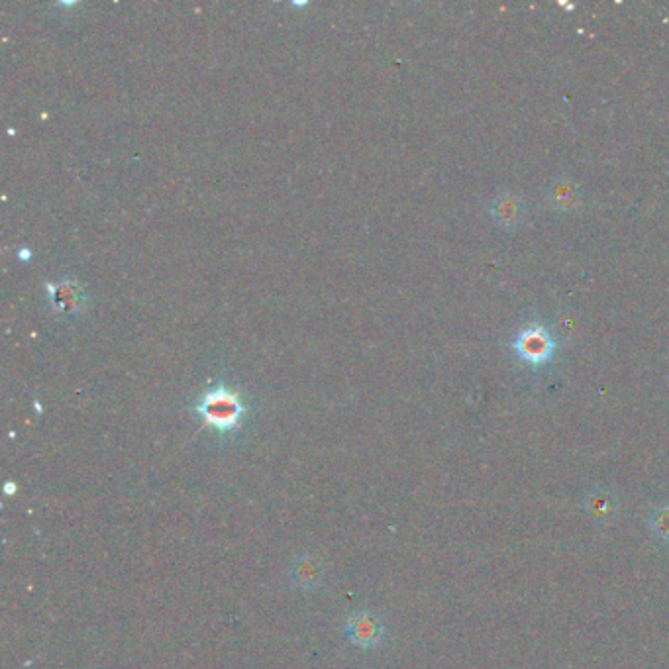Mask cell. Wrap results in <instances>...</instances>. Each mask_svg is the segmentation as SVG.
<instances>
[{"label": "cell", "mask_w": 669, "mask_h": 669, "mask_svg": "<svg viewBox=\"0 0 669 669\" xmlns=\"http://www.w3.org/2000/svg\"><path fill=\"white\" fill-rule=\"evenodd\" d=\"M346 636L348 640L354 642L358 648L371 650L377 648V646L385 638V628L369 612H358V615L349 617L346 620Z\"/></svg>", "instance_id": "3957f363"}, {"label": "cell", "mask_w": 669, "mask_h": 669, "mask_svg": "<svg viewBox=\"0 0 669 669\" xmlns=\"http://www.w3.org/2000/svg\"><path fill=\"white\" fill-rule=\"evenodd\" d=\"M491 214L497 224L510 228V226L518 224L520 217H523V202H520L515 195H508V192H505V195L497 197L493 200Z\"/></svg>", "instance_id": "8992f818"}, {"label": "cell", "mask_w": 669, "mask_h": 669, "mask_svg": "<svg viewBox=\"0 0 669 669\" xmlns=\"http://www.w3.org/2000/svg\"><path fill=\"white\" fill-rule=\"evenodd\" d=\"M550 200L553 207L558 209H573L580 202V190H577L575 183L570 179H560L558 183H553L550 189Z\"/></svg>", "instance_id": "ba28073f"}, {"label": "cell", "mask_w": 669, "mask_h": 669, "mask_svg": "<svg viewBox=\"0 0 669 669\" xmlns=\"http://www.w3.org/2000/svg\"><path fill=\"white\" fill-rule=\"evenodd\" d=\"M293 581L297 587L304 589V591H311V589L319 587L322 581V571L319 570L316 562L311 558H302L301 562L294 563V570L291 571Z\"/></svg>", "instance_id": "52a82bcc"}, {"label": "cell", "mask_w": 669, "mask_h": 669, "mask_svg": "<svg viewBox=\"0 0 669 669\" xmlns=\"http://www.w3.org/2000/svg\"><path fill=\"white\" fill-rule=\"evenodd\" d=\"M618 506H620L618 497L609 491L607 487H595V489L589 491L583 498L585 513L591 516L595 523L600 525L610 523V520L618 515Z\"/></svg>", "instance_id": "5b68a950"}, {"label": "cell", "mask_w": 669, "mask_h": 669, "mask_svg": "<svg viewBox=\"0 0 669 669\" xmlns=\"http://www.w3.org/2000/svg\"><path fill=\"white\" fill-rule=\"evenodd\" d=\"M513 348L520 359L536 367L546 366L555 351L553 339L542 324H530L525 330H520Z\"/></svg>", "instance_id": "7a4b0ae2"}, {"label": "cell", "mask_w": 669, "mask_h": 669, "mask_svg": "<svg viewBox=\"0 0 669 669\" xmlns=\"http://www.w3.org/2000/svg\"><path fill=\"white\" fill-rule=\"evenodd\" d=\"M50 293V302L51 309L60 314H77L85 309L87 304V294L81 287V283L75 279H65L58 285H45Z\"/></svg>", "instance_id": "277c9868"}, {"label": "cell", "mask_w": 669, "mask_h": 669, "mask_svg": "<svg viewBox=\"0 0 669 669\" xmlns=\"http://www.w3.org/2000/svg\"><path fill=\"white\" fill-rule=\"evenodd\" d=\"M192 411L197 413L204 426L212 428L220 436H226L240 430L249 411V404L242 391L230 387L228 383L218 381L197 396Z\"/></svg>", "instance_id": "6da1fadb"}, {"label": "cell", "mask_w": 669, "mask_h": 669, "mask_svg": "<svg viewBox=\"0 0 669 669\" xmlns=\"http://www.w3.org/2000/svg\"><path fill=\"white\" fill-rule=\"evenodd\" d=\"M648 528L655 540L669 544V503L652 508L648 516Z\"/></svg>", "instance_id": "9c48e42d"}]
</instances>
